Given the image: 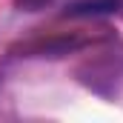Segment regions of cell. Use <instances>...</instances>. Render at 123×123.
I'll return each instance as SVG.
<instances>
[{"label": "cell", "mask_w": 123, "mask_h": 123, "mask_svg": "<svg viewBox=\"0 0 123 123\" xmlns=\"http://www.w3.org/2000/svg\"><path fill=\"white\" fill-rule=\"evenodd\" d=\"M120 9V0H77L66 6V17H97V14H112Z\"/></svg>", "instance_id": "obj_1"}, {"label": "cell", "mask_w": 123, "mask_h": 123, "mask_svg": "<svg viewBox=\"0 0 123 123\" xmlns=\"http://www.w3.org/2000/svg\"><path fill=\"white\" fill-rule=\"evenodd\" d=\"M20 9H26V12H37V9H43L49 0H14Z\"/></svg>", "instance_id": "obj_2"}]
</instances>
